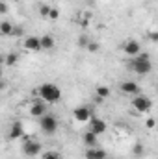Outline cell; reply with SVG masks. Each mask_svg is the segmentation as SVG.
I'll return each instance as SVG.
<instances>
[{"label":"cell","instance_id":"6da1fadb","mask_svg":"<svg viewBox=\"0 0 158 159\" xmlns=\"http://www.w3.org/2000/svg\"><path fill=\"white\" fill-rule=\"evenodd\" d=\"M128 69L130 70H134L136 74H140V76H145V74H149L151 70H153V63H151V57H149V54H140V56H136V57H130L128 59Z\"/></svg>","mask_w":158,"mask_h":159},{"label":"cell","instance_id":"7a4b0ae2","mask_svg":"<svg viewBox=\"0 0 158 159\" xmlns=\"http://www.w3.org/2000/svg\"><path fill=\"white\" fill-rule=\"evenodd\" d=\"M37 96L47 104H56L62 98V89L56 83H43L37 89Z\"/></svg>","mask_w":158,"mask_h":159},{"label":"cell","instance_id":"3957f363","mask_svg":"<svg viewBox=\"0 0 158 159\" xmlns=\"http://www.w3.org/2000/svg\"><path fill=\"white\" fill-rule=\"evenodd\" d=\"M39 128L45 135H54V133L58 131V128H60V122H58V119H56L54 115L47 113L45 117L39 119Z\"/></svg>","mask_w":158,"mask_h":159},{"label":"cell","instance_id":"277c9868","mask_svg":"<svg viewBox=\"0 0 158 159\" xmlns=\"http://www.w3.org/2000/svg\"><path fill=\"white\" fill-rule=\"evenodd\" d=\"M132 107L138 113H149L153 107V102H151V98H147L143 94H136V96H132Z\"/></svg>","mask_w":158,"mask_h":159},{"label":"cell","instance_id":"5b68a950","mask_svg":"<svg viewBox=\"0 0 158 159\" xmlns=\"http://www.w3.org/2000/svg\"><path fill=\"white\" fill-rule=\"evenodd\" d=\"M22 152L28 157H36V156H39L41 152H43V146H41V143L34 141V139H26L24 144H22Z\"/></svg>","mask_w":158,"mask_h":159},{"label":"cell","instance_id":"8992f818","mask_svg":"<svg viewBox=\"0 0 158 159\" xmlns=\"http://www.w3.org/2000/svg\"><path fill=\"white\" fill-rule=\"evenodd\" d=\"M73 117L77 122H89L93 119V109L89 106H78L73 109Z\"/></svg>","mask_w":158,"mask_h":159},{"label":"cell","instance_id":"52a82bcc","mask_svg":"<svg viewBox=\"0 0 158 159\" xmlns=\"http://www.w3.org/2000/svg\"><path fill=\"white\" fill-rule=\"evenodd\" d=\"M123 52H125L128 57H136V56H140V54H141V44H140V41H136V39L126 41L125 46H123Z\"/></svg>","mask_w":158,"mask_h":159},{"label":"cell","instance_id":"ba28073f","mask_svg":"<svg viewBox=\"0 0 158 159\" xmlns=\"http://www.w3.org/2000/svg\"><path fill=\"white\" fill-rule=\"evenodd\" d=\"M119 89H121V93H123V94H128V96H136V94H140V85H138L134 80L123 81Z\"/></svg>","mask_w":158,"mask_h":159},{"label":"cell","instance_id":"9c48e42d","mask_svg":"<svg viewBox=\"0 0 158 159\" xmlns=\"http://www.w3.org/2000/svg\"><path fill=\"white\" fill-rule=\"evenodd\" d=\"M89 129H91L93 133H97V135H102V133L108 129V124L102 119H99V117H93V119L89 120Z\"/></svg>","mask_w":158,"mask_h":159},{"label":"cell","instance_id":"30bf717a","mask_svg":"<svg viewBox=\"0 0 158 159\" xmlns=\"http://www.w3.org/2000/svg\"><path fill=\"white\" fill-rule=\"evenodd\" d=\"M30 115L32 117H36V119H41V117H45L47 115V102H34L32 106H30Z\"/></svg>","mask_w":158,"mask_h":159},{"label":"cell","instance_id":"8fae6325","mask_svg":"<svg viewBox=\"0 0 158 159\" xmlns=\"http://www.w3.org/2000/svg\"><path fill=\"white\" fill-rule=\"evenodd\" d=\"M24 48L30 50V52H41V37H36V35H28L24 39Z\"/></svg>","mask_w":158,"mask_h":159},{"label":"cell","instance_id":"7c38bea8","mask_svg":"<svg viewBox=\"0 0 158 159\" xmlns=\"http://www.w3.org/2000/svg\"><path fill=\"white\" fill-rule=\"evenodd\" d=\"M22 135H24V128H22V122L15 120V122L11 124V129H9V135H7V139L15 141V139H21Z\"/></svg>","mask_w":158,"mask_h":159},{"label":"cell","instance_id":"4fadbf2b","mask_svg":"<svg viewBox=\"0 0 158 159\" xmlns=\"http://www.w3.org/2000/svg\"><path fill=\"white\" fill-rule=\"evenodd\" d=\"M86 159H106V152L102 148H87L86 150Z\"/></svg>","mask_w":158,"mask_h":159},{"label":"cell","instance_id":"5bb4252c","mask_svg":"<svg viewBox=\"0 0 158 159\" xmlns=\"http://www.w3.org/2000/svg\"><path fill=\"white\" fill-rule=\"evenodd\" d=\"M97 137H99V135H97V133H93L91 129H89V131H86V133H84V144H86L87 148H93V146L97 144Z\"/></svg>","mask_w":158,"mask_h":159},{"label":"cell","instance_id":"9a60e30c","mask_svg":"<svg viewBox=\"0 0 158 159\" xmlns=\"http://www.w3.org/2000/svg\"><path fill=\"white\" fill-rule=\"evenodd\" d=\"M13 28H15V24H11L9 20H2V24H0V34H2L4 37H9V35H13Z\"/></svg>","mask_w":158,"mask_h":159},{"label":"cell","instance_id":"2e32d148","mask_svg":"<svg viewBox=\"0 0 158 159\" xmlns=\"http://www.w3.org/2000/svg\"><path fill=\"white\" fill-rule=\"evenodd\" d=\"M54 44H56V41H54L52 35L45 34V35L41 37V48H43V50H52V48H54Z\"/></svg>","mask_w":158,"mask_h":159},{"label":"cell","instance_id":"e0dca14e","mask_svg":"<svg viewBox=\"0 0 158 159\" xmlns=\"http://www.w3.org/2000/svg\"><path fill=\"white\" fill-rule=\"evenodd\" d=\"M17 61H19V54H17V52H9V54L6 56V59H4V65H6V67H15Z\"/></svg>","mask_w":158,"mask_h":159},{"label":"cell","instance_id":"ac0fdd59","mask_svg":"<svg viewBox=\"0 0 158 159\" xmlns=\"http://www.w3.org/2000/svg\"><path fill=\"white\" fill-rule=\"evenodd\" d=\"M95 93H97L99 98H108L112 91H110V87H106V85H99V87L95 89Z\"/></svg>","mask_w":158,"mask_h":159},{"label":"cell","instance_id":"d6986e66","mask_svg":"<svg viewBox=\"0 0 158 159\" xmlns=\"http://www.w3.org/2000/svg\"><path fill=\"white\" fill-rule=\"evenodd\" d=\"M132 154H134L136 157H141V156L145 154V146H143L141 143H136V144L132 146Z\"/></svg>","mask_w":158,"mask_h":159},{"label":"cell","instance_id":"ffe728a7","mask_svg":"<svg viewBox=\"0 0 158 159\" xmlns=\"http://www.w3.org/2000/svg\"><path fill=\"white\" fill-rule=\"evenodd\" d=\"M50 11H52V6H48V4H41L39 6V15L41 17L48 19V17H50Z\"/></svg>","mask_w":158,"mask_h":159},{"label":"cell","instance_id":"44dd1931","mask_svg":"<svg viewBox=\"0 0 158 159\" xmlns=\"http://www.w3.org/2000/svg\"><path fill=\"white\" fill-rule=\"evenodd\" d=\"M86 50H89L91 54H97V52L101 50V44H99L97 41H89V44L86 46Z\"/></svg>","mask_w":158,"mask_h":159},{"label":"cell","instance_id":"7402d4cb","mask_svg":"<svg viewBox=\"0 0 158 159\" xmlns=\"http://www.w3.org/2000/svg\"><path fill=\"white\" fill-rule=\"evenodd\" d=\"M41 159H62V157H60L58 152H45V154H41Z\"/></svg>","mask_w":158,"mask_h":159},{"label":"cell","instance_id":"603a6c76","mask_svg":"<svg viewBox=\"0 0 158 159\" xmlns=\"http://www.w3.org/2000/svg\"><path fill=\"white\" fill-rule=\"evenodd\" d=\"M58 19H60V11H58L56 7H52V11H50V17H48V20H52V22H54V20H58Z\"/></svg>","mask_w":158,"mask_h":159},{"label":"cell","instance_id":"cb8c5ba5","mask_svg":"<svg viewBox=\"0 0 158 159\" xmlns=\"http://www.w3.org/2000/svg\"><path fill=\"white\" fill-rule=\"evenodd\" d=\"M13 35H15V37H22V35H24V28H22V26H15V28H13Z\"/></svg>","mask_w":158,"mask_h":159},{"label":"cell","instance_id":"d4e9b609","mask_svg":"<svg viewBox=\"0 0 158 159\" xmlns=\"http://www.w3.org/2000/svg\"><path fill=\"white\" fill-rule=\"evenodd\" d=\"M89 41H91V39H89L87 35H82V37H80V39H78V44H80V46H82V48H86V46L89 44Z\"/></svg>","mask_w":158,"mask_h":159},{"label":"cell","instance_id":"484cf974","mask_svg":"<svg viewBox=\"0 0 158 159\" xmlns=\"http://www.w3.org/2000/svg\"><path fill=\"white\" fill-rule=\"evenodd\" d=\"M145 126H147L149 129H153V128L156 126V120H155V119H147V120H145Z\"/></svg>","mask_w":158,"mask_h":159},{"label":"cell","instance_id":"4316f807","mask_svg":"<svg viewBox=\"0 0 158 159\" xmlns=\"http://www.w3.org/2000/svg\"><path fill=\"white\" fill-rule=\"evenodd\" d=\"M149 41H153V43H158V32H149Z\"/></svg>","mask_w":158,"mask_h":159},{"label":"cell","instance_id":"83f0119b","mask_svg":"<svg viewBox=\"0 0 158 159\" xmlns=\"http://www.w3.org/2000/svg\"><path fill=\"white\" fill-rule=\"evenodd\" d=\"M0 13H2V15H4V13H7V4H6V2H2V4H0Z\"/></svg>","mask_w":158,"mask_h":159},{"label":"cell","instance_id":"f1b7e54d","mask_svg":"<svg viewBox=\"0 0 158 159\" xmlns=\"http://www.w3.org/2000/svg\"><path fill=\"white\" fill-rule=\"evenodd\" d=\"M13 2H21V0H13Z\"/></svg>","mask_w":158,"mask_h":159}]
</instances>
